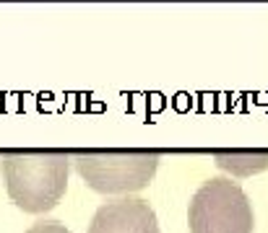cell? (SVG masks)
Listing matches in <instances>:
<instances>
[{"label":"cell","instance_id":"6da1fadb","mask_svg":"<svg viewBox=\"0 0 268 233\" xmlns=\"http://www.w3.org/2000/svg\"><path fill=\"white\" fill-rule=\"evenodd\" d=\"M0 171L8 197L24 212H47L68 189L70 153L65 150H3Z\"/></svg>","mask_w":268,"mask_h":233},{"label":"cell","instance_id":"3957f363","mask_svg":"<svg viewBox=\"0 0 268 233\" xmlns=\"http://www.w3.org/2000/svg\"><path fill=\"white\" fill-rule=\"evenodd\" d=\"M190 233H252L255 212L247 192L229 176L206 179L188 205Z\"/></svg>","mask_w":268,"mask_h":233},{"label":"cell","instance_id":"7a4b0ae2","mask_svg":"<svg viewBox=\"0 0 268 233\" xmlns=\"http://www.w3.org/2000/svg\"><path fill=\"white\" fill-rule=\"evenodd\" d=\"M161 155L156 150H76L70 163L99 194H130L151 184Z\"/></svg>","mask_w":268,"mask_h":233},{"label":"cell","instance_id":"8992f818","mask_svg":"<svg viewBox=\"0 0 268 233\" xmlns=\"http://www.w3.org/2000/svg\"><path fill=\"white\" fill-rule=\"evenodd\" d=\"M26 233H70L60 220H39V223H34L32 228H29Z\"/></svg>","mask_w":268,"mask_h":233},{"label":"cell","instance_id":"5b68a950","mask_svg":"<svg viewBox=\"0 0 268 233\" xmlns=\"http://www.w3.org/2000/svg\"><path fill=\"white\" fill-rule=\"evenodd\" d=\"M214 163L232 176H252L268 168V150H216Z\"/></svg>","mask_w":268,"mask_h":233},{"label":"cell","instance_id":"277c9868","mask_svg":"<svg viewBox=\"0 0 268 233\" xmlns=\"http://www.w3.org/2000/svg\"><path fill=\"white\" fill-rule=\"evenodd\" d=\"M86 233H161L154 207L141 197L102 202Z\"/></svg>","mask_w":268,"mask_h":233}]
</instances>
